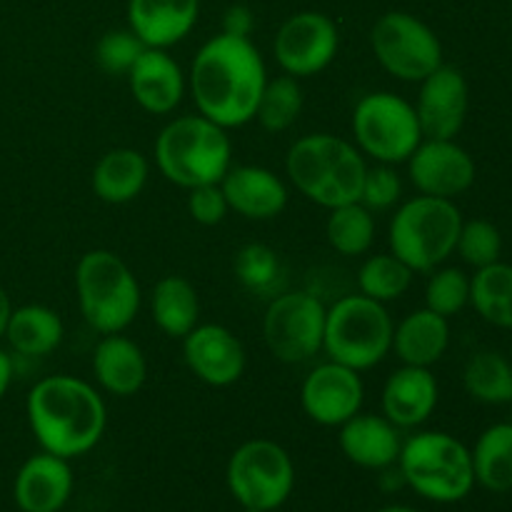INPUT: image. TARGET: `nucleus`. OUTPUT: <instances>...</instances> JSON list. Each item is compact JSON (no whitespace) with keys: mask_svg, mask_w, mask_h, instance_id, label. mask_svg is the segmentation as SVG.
<instances>
[{"mask_svg":"<svg viewBox=\"0 0 512 512\" xmlns=\"http://www.w3.org/2000/svg\"><path fill=\"white\" fill-rule=\"evenodd\" d=\"M340 48V33L333 18L318 10L295 13L280 25L273 53L285 75L310 78L328 68Z\"/></svg>","mask_w":512,"mask_h":512,"instance_id":"nucleus-13","label":"nucleus"},{"mask_svg":"<svg viewBox=\"0 0 512 512\" xmlns=\"http://www.w3.org/2000/svg\"><path fill=\"white\" fill-rule=\"evenodd\" d=\"M468 105V80L458 68L443 63L435 73L420 80L415 115H418L423 138L455 140L468 118Z\"/></svg>","mask_w":512,"mask_h":512,"instance_id":"nucleus-16","label":"nucleus"},{"mask_svg":"<svg viewBox=\"0 0 512 512\" xmlns=\"http://www.w3.org/2000/svg\"><path fill=\"white\" fill-rule=\"evenodd\" d=\"M340 450L353 465L365 470H388L398 463L403 440L385 415L358 413L340 425Z\"/></svg>","mask_w":512,"mask_h":512,"instance_id":"nucleus-21","label":"nucleus"},{"mask_svg":"<svg viewBox=\"0 0 512 512\" xmlns=\"http://www.w3.org/2000/svg\"><path fill=\"white\" fill-rule=\"evenodd\" d=\"M400 193H403V183H400V175L395 173L393 165L378 163L373 165V168L365 170L360 203H363L370 213L390 210L400 200Z\"/></svg>","mask_w":512,"mask_h":512,"instance_id":"nucleus-39","label":"nucleus"},{"mask_svg":"<svg viewBox=\"0 0 512 512\" xmlns=\"http://www.w3.org/2000/svg\"><path fill=\"white\" fill-rule=\"evenodd\" d=\"M93 373L103 390L118 398H130L138 393L148 378V363L133 340L125 335H105L93 353Z\"/></svg>","mask_w":512,"mask_h":512,"instance_id":"nucleus-24","label":"nucleus"},{"mask_svg":"<svg viewBox=\"0 0 512 512\" xmlns=\"http://www.w3.org/2000/svg\"><path fill=\"white\" fill-rule=\"evenodd\" d=\"M455 250L475 270L485 268V265H493L500 260V253H503V235H500V230L490 220L478 218L468 220V223L463 220Z\"/></svg>","mask_w":512,"mask_h":512,"instance_id":"nucleus-37","label":"nucleus"},{"mask_svg":"<svg viewBox=\"0 0 512 512\" xmlns=\"http://www.w3.org/2000/svg\"><path fill=\"white\" fill-rule=\"evenodd\" d=\"M10 313H13V305H10L8 293H5L3 285H0V338H3V335H5V328H8Z\"/></svg>","mask_w":512,"mask_h":512,"instance_id":"nucleus-43","label":"nucleus"},{"mask_svg":"<svg viewBox=\"0 0 512 512\" xmlns=\"http://www.w3.org/2000/svg\"><path fill=\"white\" fill-rule=\"evenodd\" d=\"M375 512H418V510L408 508V505H385V508H380Z\"/></svg>","mask_w":512,"mask_h":512,"instance_id":"nucleus-44","label":"nucleus"},{"mask_svg":"<svg viewBox=\"0 0 512 512\" xmlns=\"http://www.w3.org/2000/svg\"><path fill=\"white\" fill-rule=\"evenodd\" d=\"M73 468L53 453L30 455L20 465L13 483V498L23 512H60L73 495Z\"/></svg>","mask_w":512,"mask_h":512,"instance_id":"nucleus-18","label":"nucleus"},{"mask_svg":"<svg viewBox=\"0 0 512 512\" xmlns=\"http://www.w3.org/2000/svg\"><path fill=\"white\" fill-rule=\"evenodd\" d=\"M220 188L230 210L248 220H273L288 205V188L283 180L260 165H230Z\"/></svg>","mask_w":512,"mask_h":512,"instance_id":"nucleus-20","label":"nucleus"},{"mask_svg":"<svg viewBox=\"0 0 512 512\" xmlns=\"http://www.w3.org/2000/svg\"><path fill=\"white\" fill-rule=\"evenodd\" d=\"M25 413L40 448L65 460L90 453L108 425V408L98 390L73 375L38 380Z\"/></svg>","mask_w":512,"mask_h":512,"instance_id":"nucleus-2","label":"nucleus"},{"mask_svg":"<svg viewBox=\"0 0 512 512\" xmlns=\"http://www.w3.org/2000/svg\"><path fill=\"white\" fill-rule=\"evenodd\" d=\"M463 215L453 200L418 195L395 210L390 220V253L413 273H433L458 245Z\"/></svg>","mask_w":512,"mask_h":512,"instance_id":"nucleus-5","label":"nucleus"},{"mask_svg":"<svg viewBox=\"0 0 512 512\" xmlns=\"http://www.w3.org/2000/svg\"><path fill=\"white\" fill-rule=\"evenodd\" d=\"M63 320L48 305H23L13 310L3 338L25 358H45L63 343Z\"/></svg>","mask_w":512,"mask_h":512,"instance_id":"nucleus-27","label":"nucleus"},{"mask_svg":"<svg viewBox=\"0 0 512 512\" xmlns=\"http://www.w3.org/2000/svg\"><path fill=\"white\" fill-rule=\"evenodd\" d=\"M470 305L490 325L512 330V265L493 263L470 278Z\"/></svg>","mask_w":512,"mask_h":512,"instance_id":"nucleus-30","label":"nucleus"},{"mask_svg":"<svg viewBox=\"0 0 512 512\" xmlns=\"http://www.w3.org/2000/svg\"><path fill=\"white\" fill-rule=\"evenodd\" d=\"M510 355H512V345H510Z\"/></svg>","mask_w":512,"mask_h":512,"instance_id":"nucleus-45","label":"nucleus"},{"mask_svg":"<svg viewBox=\"0 0 512 512\" xmlns=\"http://www.w3.org/2000/svg\"><path fill=\"white\" fill-rule=\"evenodd\" d=\"M463 385L468 395L485 405L512 403V360L498 350H480L463 370Z\"/></svg>","mask_w":512,"mask_h":512,"instance_id":"nucleus-31","label":"nucleus"},{"mask_svg":"<svg viewBox=\"0 0 512 512\" xmlns=\"http://www.w3.org/2000/svg\"><path fill=\"white\" fill-rule=\"evenodd\" d=\"M450 345L448 318L428 308L405 315L393 333V350L403 365L430 368L445 355Z\"/></svg>","mask_w":512,"mask_h":512,"instance_id":"nucleus-25","label":"nucleus"},{"mask_svg":"<svg viewBox=\"0 0 512 512\" xmlns=\"http://www.w3.org/2000/svg\"><path fill=\"white\" fill-rule=\"evenodd\" d=\"M273 512H278V510H273Z\"/></svg>","mask_w":512,"mask_h":512,"instance_id":"nucleus-46","label":"nucleus"},{"mask_svg":"<svg viewBox=\"0 0 512 512\" xmlns=\"http://www.w3.org/2000/svg\"><path fill=\"white\" fill-rule=\"evenodd\" d=\"M328 308L308 290L280 293L270 300L263 318V338L270 355L285 365H298L323 350Z\"/></svg>","mask_w":512,"mask_h":512,"instance_id":"nucleus-12","label":"nucleus"},{"mask_svg":"<svg viewBox=\"0 0 512 512\" xmlns=\"http://www.w3.org/2000/svg\"><path fill=\"white\" fill-rule=\"evenodd\" d=\"M473 458L475 483L490 493H510L512 490V423H498L483 430Z\"/></svg>","mask_w":512,"mask_h":512,"instance_id":"nucleus-29","label":"nucleus"},{"mask_svg":"<svg viewBox=\"0 0 512 512\" xmlns=\"http://www.w3.org/2000/svg\"><path fill=\"white\" fill-rule=\"evenodd\" d=\"M285 170L305 198L333 210L340 205L360 203L368 165L363 153L348 140L313 133L295 140L285 158Z\"/></svg>","mask_w":512,"mask_h":512,"instance_id":"nucleus-3","label":"nucleus"},{"mask_svg":"<svg viewBox=\"0 0 512 512\" xmlns=\"http://www.w3.org/2000/svg\"><path fill=\"white\" fill-rule=\"evenodd\" d=\"M363 398L365 388L358 370L345 368L333 360L310 370L300 388V405L305 415L325 428H340L345 420L358 415Z\"/></svg>","mask_w":512,"mask_h":512,"instance_id":"nucleus-14","label":"nucleus"},{"mask_svg":"<svg viewBox=\"0 0 512 512\" xmlns=\"http://www.w3.org/2000/svg\"><path fill=\"white\" fill-rule=\"evenodd\" d=\"M225 483L248 512H273L295 488V465L275 440H248L228 460Z\"/></svg>","mask_w":512,"mask_h":512,"instance_id":"nucleus-9","label":"nucleus"},{"mask_svg":"<svg viewBox=\"0 0 512 512\" xmlns=\"http://www.w3.org/2000/svg\"><path fill=\"white\" fill-rule=\"evenodd\" d=\"M200 0H128V28L148 48L180 43L195 28Z\"/></svg>","mask_w":512,"mask_h":512,"instance_id":"nucleus-22","label":"nucleus"},{"mask_svg":"<svg viewBox=\"0 0 512 512\" xmlns=\"http://www.w3.org/2000/svg\"><path fill=\"white\" fill-rule=\"evenodd\" d=\"M470 303V278L460 268L433 270L425 285V308L453 318Z\"/></svg>","mask_w":512,"mask_h":512,"instance_id":"nucleus-36","label":"nucleus"},{"mask_svg":"<svg viewBox=\"0 0 512 512\" xmlns=\"http://www.w3.org/2000/svg\"><path fill=\"white\" fill-rule=\"evenodd\" d=\"M233 268L240 285L258 295L273 293L283 280V265H280L278 253L263 243L243 245L235 255Z\"/></svg>","mask_w":512,"mask_h":512,"instance_id":"nucleus-35","label":"nucleus"},{"mask_svg":"<svg viewBox=\"0 0 512 512\" xmlns=\"http://www.w3.org/2000/svg\"><path fill=\"white\" fill-rule=\"evenodd\" d=\"M10 380H13V360H10V355L5 350H0V400L8 393Z\"/></svg>","mask_w":512,"mask_h":512,"instance_id":"nucleus-42","label":"nucleus"},{"mask_svg":"<svg viewBox=\"0 0 512 512\" xmlns=\"http://www.w3.org/2000/svg\"><path fill=\"white\" fill-rule=\"evenodd\" d=\"M150 165L140 150L115 148L108 150L95 163L93 190L103 203L125 205L143 193L148 183Z\"/></svg>","mask_w":512,"mask_h":512,"instance_id":"nucleus-26","label":"nucleus"},{"mask_svg":"<svg viewBox=\"0 0 512 512\" xmlns=\"http://www.w3.org/2000/svg\"><path fill=\"white\" fill-rule=\"evenodd\" d=\"M395 323L388 308L368 295H345L325 315L323 350L333 363L370 370L393 350Z\"/></svg>","mask_w":512,"mask_h":512,"instance_id":"nucleus-7","label":"nucleus"},{"mask_svg":"<svg viewBox=\"0 0 512 512\" xmlns=\"http://www.w3.org/2000/svg\"><path fill=\"white\" fill-rule=\"evenodd\" d=\"M325 235L335 253L345 258L365 255L375 240V218L363 203H348L330 210Z\"/></svg>","mask_w":512,"mask_h":512,"instance_id":"nucleus-32","label":"nucleus"},{"mask_svg":"<svg viewBox=\"0 0 512 512\" xmlns=\"http://www.w3.org/2000/svg\"><path fill=\"white\" fill-rule=\"evenodd\" d=\"M128 85L135 103L153 115H168L185 95L183 68L163 48H145L128 70Z\"/></svg>","mask_w":512,"mask_h":512,"instance_id":"nucleus-19","label":"nucleus"},{"mask_svg":"<svg viewBox=\"0 0 512 512\" xmlns=\"http://www.w3.org/2000/svg\"><path fill=\"white\" fill-rule=\"evenodd\" d=\"M155 163L165 180L185 190L220 183L233 165V143L225 128L205 115H183L160 130Z\"/></svg>","mask_w":512,"mask_h":512,"instance_id":"nucleus-4","label":"nucleus"},{"mask_svg":"<svg viewBox=\"0 0 512 512\" xmlns=\"http://www.w3.org/2000/svg\"><path fill=\"white\" fill-rule=\"evenodd\" d=\"M145 48L148 45L130 28L108 30L95 45V60L108 75H128Z\"/></svg>","mask_w":512,"mask_h":512,"instance_id":"nucleus-38","label":"nucleus"},{"mask_svg":"<svg viewBox=\"0 0 512 512\" xmlns=\"http://www.w3.org/2000/svg\"><path fill=\"white\" fill-rule=\"evenodd\" d=\"M265 83L268 70L263 55L253 40L240 35H215L195 53L190 65L195 108L225 130L255 120Z\"/></svg>","mask_w":512,"mask_h":512,"instance_id":"nucleus-1","label":"nucleus"},{"mask_svg":"<svg viewBox=\"0 0 512 512\" xmlns=\"http://www.w3.org/2000/svg\"><path fill=\"white\" fill-rule=\"evenodd\" d=\"M408 175L420 195L453 200L475 183V160L455 140L423 138L408 158Z\"/></svg>","mask_w":512,"mask_h":512,"instance_id":"nucleus-15","label":"nucleus"},{"mask_svg":"<svg viewBox=\"0 0 512 512\" xmlns=\"http://www.w3.org/2000/svg\"><path fill=\"white\" fill-rule=\"evenodd\" d=\"M253 10L248 5H230L223 15V33L240 35V38H250L253 33Z\"/></svg>","mask_w":512,"mask_h":512,"instance_id":"nucleus-41","label":"nucleus"},{"mask_svg":"<svg viewBox=\"0 0 512 512\" xmlns=\"http://www.w3.org/2000/svg\"><path fill=\"white\" fill-rule=\"evenodd\" d=\"M75 293L83 318L103 335L123 333L140 310V285L133 270L110 250H90L75 268Z\"/></svg>","mask_w":512,"mask_h":512,"instance_id":"nucleus-8","label":"nucleus"},{"mask_svg":"<svg viewBox=\"0 0 512 512\" xmlns=\"http://www.w3.org/2000/svg\"><path fill=\"white\" fill-rule=\"evenodd\" d=\"M398 465L403 483L433 503H458L475 488L470 450L458 438L438 430L410 435Z\"/></svg>","mask_w":512,"mask_h":512,"instance_id":"nucleus-6","label":"nucleus"},{"mask_svg":"<svg viewBox=\"0 0 512 512\" xmlns=\"http://www.w3.org/2000/svg\"><path fill=\"white\" fill-rule=\"evenodd\" d=\"M228 210H230V205H228V200H225V193H223V188H220V183L190 188L188 213L193 215L195 223L218 225V223H223L225 215H228Z\"/></svg>","mask_w":512,"mask_h":512,"instance_id":"nucleus-40","label":"nucleus"},{"mask_svg":"<svg viewBox=\"0 0 512 512\" xmlns=\"http://www.w3.org/2000/svg\"><path fill=\"white\" fill-rule=\"evenodd\" d=\"M413 275V270L393 253L370 255L358 270V288L363 295L385 305L408 293Z\"/></svg>","mask_w":512,"mask_h":512,"instance_id":"nucleus-33","label":"nucleus"},{"mask_svg":"<svg viewBox=\"0 0 512 512\" xmlns=\"http://www.w3.org/2000/svg\"><path fill=\"white\" fill-rule=\"evenodd\" d=\"M353 135L360 153L385 165L408 163L413 150L423 143L415 105L388 90L358 100L353 110Z\"/></svg>","mask_w":512,"mask_h":512,"instance_id":"nucleus-10","label":"nucleus"},{"mask_svg":"<svg viewBox=\"0 0 512 512\" xmlns=\"http://www.w3.org/2000/svg\"><path fill=\"white\" fill-rule=\"evenodd\" d=\"M190 373L213 388H228L245 373V348L225 325H195L183 338Z\"/></svg>","mask_w":512,"mask_h":512,"instance_id":"nucleus-17","label":"nucleus"},{"mask_svg":"<svg viewBox=\"0 0 512 512\" xmlns=\"http://www.w3.org/2000/svg\"><path fill=\"white\" fill-rule=\"evenodd\" d=\"M370 45L378 63L405 83H420L443 65V43L435 30L405 10L380 15L370 30Z\"/></svg>","mask_w":512,"mask_h":512,"instance_id":"nucleus-11","label":"nucleus"},{"mask_svg":"<svg viewBox=\"0 0 512 512\" xmlns=\"http://www.w3.org/2000/svg\"><path fill=\"white\" fill-rule=\"evenodd\" d=\"M510 405H512V403H510Z\"/></svg>","mask_w":512,"mask_h":512,"instance_id":"nucleus-47","label":"nucleus"},{"mask_svg":"<svg viewBox=\"0 0 512 512\" xmlns=\"http://www.w3.org/2000/svg\"><path fill=\"white\" fill-rule=\"evenodd\" d=\"M150 313L168 338H185L200 318L198 290L180 275H165L150 295Z\"/></svg>","mask_w":512,"mask_h":512,"instance_id":"nucleus-28","label":"nucleus"},{"mask_svg":"<svg viewBox=\"0 0 512 512\" xmlns=\"http://www.w3.org/2000/svg\"><path fill=\"white\" fill-rule=\"evenodd\" d=\"M300 110H303V90H300L298 78L280 75V78L265 83L255 120L268 133H283L300 118Z\"/></svg>","mask_w":512,"mask_h":512,"instance_id":"nucleus-34","label":"nucleus"},{"mask_svg":"<svg viewBox=\"0 0 512 512\" xmlns=\"http://www.w3.org/2000/svg\"><path fill=\"white\" fill-rule=\"evenodd\" d=\"M438 408V380L430 368L403 365L383 388V415L395 428H418Z\"/></svg>","mask_w":512,"mask_h":512,"instance_id":"nucleus-23","label":"nucleus"}]
</instances>
